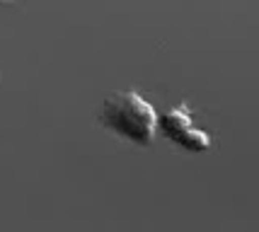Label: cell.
<instances>
[{
	"instance_id": "obj_3",
	"label": "cell",
	"mask_w": 259,
	"mask_h": 232,
	"mask_svg": "<svg viewBox=\"0 0 259 232\" xmlns=\"http://www.w3.org/2000/svg\"><path fill=\"white\" fill-rule=\"evenodd\" d=\"M8 3H10V0H0V5H8Z\"/></svg>"
},
{
	"instance_id": "obj_2",
	"label": "cell",
	"mask_w": 259,
	"mask_h": 232,
	"mask_svg": "<svg viewBox=\"0 0 259 232\" xmlns=\"http://www.w3.org/2000/svg\"><path fill=\"white\" fill-rule=\"evenodd\" d=\"M158 131L169 143L180 145L187 153H206L213 148L211 135L194 123V114L189 104H177L158 116Z\"/></svg>"
},
{
	"instance_id": "obj_1",
	"label": "cell",
	"mask_w": 259,
	"mask_h": 232,
	"mask_svg": "<svg viewBox=\"0 0 259 232\" xmlns=\"http://www.w3.org/2000/svg\"><path fill=\"white\" fill-rule=\"evenodd\" d=\"M100 123L136 145H150L158 135V111L134 89L112 92L102 104Z\"/></svg>"
}]
</instances>
